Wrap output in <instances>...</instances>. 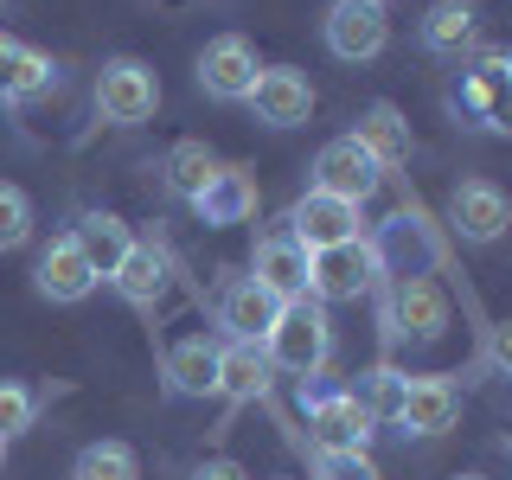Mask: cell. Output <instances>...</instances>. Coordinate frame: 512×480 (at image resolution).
Returning a JSON list of instances; mask_svg holds the SVG:
<instances>
[{
	"mask_svg": "<svg viewBox=\"0 0 512 480\" xmlns=\"http://www.w3.org/2000/svg\"><path fill=\"white\" fill-rule=\"evenodd\" d=\"M263 352H269V365H276V372L314 378L320 365H327V352H333V320H327V301H314V295L282 301L276 327L263 333Z\"/></svg>",
	"mask_w": 512,
	"mask_h": 480,
	"instance_id": "obj_1",
	"label": "cell"
},
{
	"mask_svg": "<svg viewBox=\"0 0 512 480\" xmlns=\"http://www.w3.org/2000/svg\"><path fill=\"white\" fill-rule=\"evenodd\" d=\"M0 461H7V442H0Z\"/></svg>",
	"mask_w": 512,
	"mask_h": 480,
	"instance_id": "obj_33",
	"label": "cell"
},
{
	"mask_svg": "<svg viewBox=\"0 0 512 480\" xmlns=\"http://www.w3.org/2000/svg\"><path fill=\"white\" fill-rule=\"evenodd\" d=\"M32 416H39V397H32L26 384H7V378H0V442L26 436Z\"/></svg>",
	"mask_w": 512,
	"mask_h": 480,
	"instance_id": "obj_29",
	"label": "cell"
},
{
	"mask_svg": "<svg viewBox=\"0 0 512 480\" xmlns=\"http://www.w3.org/2000/svg\"><path fill=\"white\" fill-rule=\"evenodd\" d=\"M26 237H32V199L0 180V250H20Z\"/></svg>",
	"mask_w": 512,
	"mask_h": 480,
	"instance_id": "obj_28",
	"label": "cell"
},
{
	"mask_svg": "<svg viewBox=\"0 0 512 480\" xmlns=\"http://www.w3.org/2000/svg\"><path fill=\"white\" fill-rule=\"evenodd\" d=\"M384 327H391V340H410V346L442 340V327H448L442 288L429 276H391V288H384Z\"/></svg>",
	"mask_w": 512,
	"mask_h": 480,
	"instance_id": "obj_2",
	"label": "cell"
},
{
	"mask_svg": "<svg viewBox=\"0 0 512 480\" xmlns=\"http://www.w3.org/2000/svg\"><path fill=\"white\" fill-rule=\"evenodd\" d=\"M96 109H103V122H116V128L148 122L160 109V77L141 58H109L103 71H96Z\"/></svg>",
	"mask_w": 512,
	"mask_h": 480,
	"instance_id": "obj_3",
	"label": "cell"
},
{
	"mask_svg": "<svg viewBox=\"0 0 512 480\" xmlns=\"http://www.w3.org/2000/svg\"><path fill=\"white\" fill-rule=\"evenodd\" d=\"M320 32H327V52L340 64H372L391 45V20H384V7H372V0H333Z\"/></svg>",
	"mask_w": 512,
	"mask_h": 480,
	"instance_id": "obj_5",
	"label": "cell"
},
{
	"mask_svg": "<svg viewBox=\"0 0 512 480\" xmlns=\"http://www.w3.org/2000/svg\"><path fill=\"white\" fill-rule=\"evenodd\" d=\"M122 288V301H135V308H154L160 295H167V256H160L154 244H128V256L116 263V276H109Z\"/></svg>",
	"mask_w": 512,
	"mask_h": 480,
	"instance_id": "obj_23",
	"label": "cell"
},
{
	"mask_svg": "<svg viewBox=\"0 0 512 480\" xmlns=\"http://www.w3.org/2000/svg\"><path fill=\"white\" fill-rule=\"evenodd\" d=\"M372 7H391V0H372Z\"/></svg>",
	"mask_w": 512,
	"mask_h": 480,
	"instance_id": "obj_32",
	"label": "cell"
},
{
	"mask_svg": "<svg viewBox=\"0 0 512 480\" xmlns=\"http://www.w3.org/2000/svg\"><path fill=\"white\" fill-rule=\"evenodd\" d=\"M384 186V173H378V160L359 148L352 135L340 141H327V148L314 154V192H333V199H346V205H365L372 192Z\"/></svg>",
	"mask_w": 512,
	"mask_h": 480,
	"instance_id": "obj_7",
	"label": "cell"
},
{
	"mask_svg": "<svg viewBox=\"0 0 512 480\" xmlns=\"http://www.w3.org/2000/svg\"><path fill=\"white\" fill-rule=\"evenodd\" d=\"M192 480H250V474L237 468V461H224V455H218V461H199V468H192Z\"/></svg>",
	"mask_w": 512,
	"mask_h": 480,
	"instance_id": "obj_30",
	"label": "cell"
},
{
	"mask_svg": "<svg viewBox=\"0 0 512 480\" xmlns=\"http://www.w3.org/2000/svg\"><path fill=\"white\" fill-rule=\"evenodd\" d=\"M372 282H378V256L365 237L333 244V250H308V295L314 301H359Z\"/></svg>",
	"mask_w": 512,
	"mask_h": 480,
	"instance_id": "obj_4",
	"label": "cell"
},
{
	"mask_svg": "<svg viewBox=\"0 0 512 480\" xmlns=\"http://www.w3.org/2000/svg\"><path fill=\"white\" fill-rule=\"evenodd\" d=\"M167 384L180 397H212L218 391V346L205 340V333H192V340L167 346Z\"/></svg>",
	"mask_w": 512,
	"mask_h": 480,
	"instance_id": "obj_22",
	"label": "cell"
},
{
	"mask_svg": "<svg viewBox=\"0 0 512 480\" xmlns=\"http://www.w3.org/2000/svg\"><path fill=\"white\" fill-rule=\"evenodd\" d=\"M32 288H39L45 301H58V308H71V301H84L96 288V269L84 263V250L71 244V237H52V244L39 250V269H32Z\"/></svg>",
	"mask_w": 512,
	"mask_h": 480,
	"instance_id": "obj_13",
	"label": "cell"
},
{
	"mask_svg": "<svg viewBox=\"0 0 512 480\" xmlns=\"http://www.w3.org/2000/svg\"><path fill=\"white\" fill-rule=\"evenodd\" d=\"M71 244L84 250V263L96 269V282H103V276H116V263L128 256V244H135V237H128V224H122L116 212H90V218H77Z\"/></svg>",
	"mask_w": 512,
	"mask_h": 480,
	"instance_id": "obj_20",
	"label": "cell"
},
{
	"mask_svg": "<svg viewBox=\"0 0 512 480\" xmlns=\"http://www.w3.org/2000/svg\"><path fill=\"white\" fill-rule=\"evenodd\" d=\"M474 32H480V7H474V0H436V7L423 13V45L436 58H461L474 45Z\"/></svg>",
	"mask_w": 512,
	"mask_h": 480,
	"instance_id": "obj_21",
	"label": "cell"
},
{
	"mask_svg": "<svg viewBox=\"0 0 512 480\" xmlns=\"http://www.w3.org/2000/svg\"><path fill=\"white\" fill-rule=\"evenodd\" d=\"M71 480H141V461L128 442H84L71 461Z\"/></svg>",
	"mask_w": 512,
	"mask_h": 480,
	"instance_id": "obj_25",
	"label": "cell"
},
{
	"mask_svg": "<svg viewBox=\"0 0 512 480\" xmlns=\"http://www.w3.org/2000/svg\"><path fill=\"white\" fill-rule=\"evenodd\" d=\"M276 314H282V295H269L256 276L224 282V295H218V327L231 333V340H263V333L276 327Z\"/></svg>",
	"mask_w": 512,
	"mask_h": 480,
	"instance_id": "obj_12",
	"label": "cell"
},
{
	"mask_svg": "<svg viewBox=\"0 0 512 480\" xmlns=\"http://www.w3.org/2000/svg\"><path fill=\"white\" fill-rule=\"evenodd\" d=\"M256 71H263V64H256V45L244 32H218V39L199 52V90L218 96V103H244Z\"/></svg>",
	"mask_w": 512,
	"mask_h": 480,
	"instance_id": "obj_9",
	"label": "cell"
},
{
	"mask_svg": "<svg viewBox=\"0 0 512 480\" xmlns=\"http://www.w3.org/2000/svg\"><path fill=\"white\" fill-rule=\"evenodd\" d=\"M352 141L378 160V173H391V167H404V160H410V122L397 116L391 103H372V109H365L359 128H352Z\"/></svg>",
	"mask_w": 512,
	"mask_h": 480,
	"instance_id": "obj_19",
	"label": "cell"
},
{
	"mask_svg": "<svg viewBox=\"0 0 512 480\" xmlns=\"http://www.w3.org/2000/svg\"><path fill=\"white\" fill-rule=\"evenodd\" d=\"M314 480H384L365 448H314Z\"/></svg>",
	"mask_w": 512,
	"mask_h": 480,
	"instance_id": "obj_27",
	"label": "cell"
},
{
	"mask_svg": "<svg viewBox=\"0 0 512 480\" xmlns=\"http://www.w3.org/2000/svg\"><path fill=\"white\" fill-rule=\"evenodd\" d=\"M244 103L256 109V122H269V128H301L314 116V84L295 71V64H263Z\"/></svg>",
	"mask_w": 512,
	"mask_h": 480,
	"instance_id": "obj_8",
	"label": "cell"
},
{
	"mask_svg": "<svg viewBox=\"0 0 512 480\" xmlns=\"http://www.w3.org/2000/svg\"><path fill=\"white\" fill-rule=\"evenodd\" d=\"M455 480H487V474H455Z\"/></svg>",
	"mask_w": 512,
	"mask_h": 480,
	"instance_id": "obj_31",
	"label": "cell"
},
{
	"mask_svg": "<svg viewBox=\"0 0 512 480\" xmlns=\"http://www.w3.org/2000/svg\"><path fill=\"white\" fill-rule=\"evenodd\" d=\"M346 397H352V404H359L365 416H372V423H391L397 404H404V372H397V365H372V372L352 384Z\"/></svg>",
	"mask_w": 512,
	"mask_h": 480,
	"instance_id": "obj_26",
	"label": "cell"
},
{
	"mask_svg": "<svg viewBox=\"0 0 512 480\" xmlns=\"http://www.w3.org/2000/svg\"><path fill=\"white\" fill-rule=\"evenodd\" d=\"M506 218H512V205L493 180H461L448 192V224L461 231V244H493L506 231Z\"/></svg>",
	"mask_w": 512,
	"mask_h": 480,
	"instance_id": "obj_11",
	"label": "cell"
},
{
	"mask_svg": "<svg viewBox=\"0 0 512 480\" xmlns=\"http://www.w3.org/2000/svg\"><path fill=\"white\" fill-rule=\"evenodd\" d=\"M461 416V391L448 378H404V404H397L391 423L404 436H448Z\"/></svg>",
	"mask_w": 512,
	"mask_h": 480,
	"instance_id": "obj_10",
	"label": "cell"
},
{
	"mask_svg": "<svg viewBox=\"0 0 512 480\" xmlns=\"http://www.w3.org/2000/svg\"><path fill=\"white\" fill-rule=\"evenodd\" d=\"M269 352L263 340H231V346H218V391L231 397V404H250V397H263L269 391Z\"/></svg>",
	"mask_w": 512,
	"mask_h": 480,
	"instance_id": "obj_17",
	"label": "cell"
},
{
	"mask_svg": "<svg viewBox=\"0 0 512 480\" xmlns=\"http://www.w3.org/2000/svg\"><path fill=\"white\" fill-rule=\"evenodd\" d=\"M372 416H365L359 404H352L346 391H333V397H314V410H308V436L314 448H365L372 442Z\"/></svg>",
	"mask_w": 512,
	"mask_h": 480,
	"instance_id": "obj_15",
	"label": "cell"
},
{
	"mask_svg": "<svg viewBox=\"0 0 512 480\" xmlns=\"http://www.w3.org/2000/svg\"><path fill=\"white\" fill-rule=\"evenodd\" d=\"M288 237H295L301 250H333V244H352V237H365V218L359 205L333 199V192H301L295 212H288Z\"/></svg>",
	"mask_w": 512,
	"mask_h": 480,
	"instance_id": "obj_6",
	"label": "cell"
},
{
	"mask_svg": "<svg viewBox=\"0 0 512 480\" xmlns=\"http://www.w3.org/2000/svg\"><path fill=\"white\" fill-rule=\"evenodd\" d=\"M218 167H224V160H218L212 148H205V141H173L167 160H160V173H167V186L180 192V199H199L205 180H212Z\"/></svg>",
	"mask_w": 512,
	"mask_h": 480,
	"instance_id": "obj_24",
	"label": "cell"
},
{
	"mask_svg": "<svg viewBox=\"0 0 512 480\" xmlns=\"http://www.w3.org/2000/svg\"><path fill=\"white\" fill-rule=\"evenodd\" d=\"M192 205H199L205 224H244V218L256 212V180H250V167H218Z\"/></svg>",
	"mask_w": 512,
	"mask_h": 480,
	"instance_id": "obj_18",
	"label": "cell"
},
{
	"mask_svg": "<svg viewBox=\"0 0 512 480\" xmlns=\"http://www.w3.org/2000/svg\"><path fill=\"white\" fill-rule=\"evenodd\" d=\"M52 84H58L52 58L0 32V103H32V96H45Z\"/></svg>",
	"mask_w": 512,
	"mask_h": 480,
	"instance_id": "obj_16",
	"label": "cell"
},
{
	"mask_svg": "<svg viewBox=\"0 0 512 480\" xmlns=\"http://www.w3.org/2000/svg\"><path fill=\"white\" fill-rule=\"evenodd\" d=\"M250 276L263 282L269 295L295 301V295H308V250H301V244H295V237H288V231H269V237H256Z\"/></svg>",
	"mask_w": 512,
	"mask_h": 480,
	"instance_id": "obj_14",
	"label": "cell"
}]
</instances>
